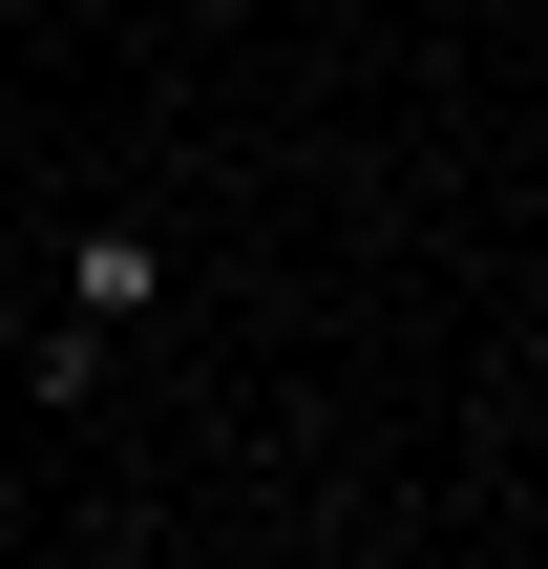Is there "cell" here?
I'll return each mask as SVG.
<instances>
[{
	"label": "cell",
	"instance_id": "1",
	"mask_svg": "<svg viewBox=\"0 0 548 569\" xmlns=\"http://www.w3.org/2000/svg\"><path fill=\"white\" fill-rule=\"evenodd\" d=\"M148 296H169V253H148L127 211H106V232H63V317H106V338H127Z\"/></svg>",
	"mask_w": 548,
	"mask_h": 569
}]
</instances>
